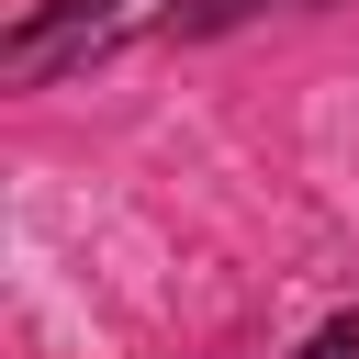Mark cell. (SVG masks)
<instances>
[{
  "mask_svg": "<svg viewBox=\"0 0 359 359\" xmlns=\"http://www.w3.org/2000/svg\"><path fill=\"white\" fill-rule=\"evenodd\" d=\"M303 359H359V314H337V325H314V337H303Z\"/></svg>",
  "mask_w": 359,
  "mask_h": 359,
  "instance_id": "obj_1",
  "label": "cell"
}]
</instances>
